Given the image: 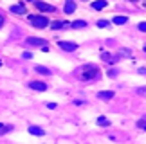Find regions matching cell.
<instances>
[{
  "label": "cell",
  "instance_id": "6da1fadb",
  "mask_svg": "<svg viewBox=\"0 0 146 144\" xmlns=\"http://www.w3.org/2000/svg\"><path fill=\"white\" fill-rule=\"evenodd\" d=\"M99 76H101V72H99V69L96 67V65H85L83 70H81V79H85V81L98 79Z\"/></svg>",
  "mask_w": 146,
  "mask_h": 144
},
{
  "label": "cell",
  "instance_id": "7a4b0ae2",
  "mask_svg": "<svg viewBox=\"0 0 146 144\" xmlns=\"http://www.w3.org/2000/svg\"><path fill=\"white\" fill-rule=\"evenodd\" d=\"M29 22H31L35 27H38V29H43V27L49 25V20L45 18V16H36V15H33V16H29Z\"/></svg>",
  "mask_w": 146,
  "mask_h": 144
},
{
  "label": "cell",
  "instance_id": "3957f363",
  "mask_svg": "<svg viewBox=\"0 0 146 144\" xmlns=\"http://www.w3.org/2000/svg\"><path fill=\"white\" fill-rule=\"evenodd\" d=\"M25 43H27V45H38V47L43 45V47H45L47 45V40H43V38H27Z\"/></svg>",
  "mask_w": 146,
  "mask_h": 144
},
{
  "label": "cell",
  "instance_id": "277c9868",
  "mask_svg": "<svg viewBox=\"0 0 146 144\" xmlns=\"http://www.w3.org/2000/svg\"><path fill=\"white\" fill-rule=\"evenodd\" d=\"M35 5H36L40 11H45V13H52V11H54V5L45 4V2H35Z\"/></svg>",
  "mask_w": 146,
  "mask_h": 144
},
{
  "label": "cell",
  "instance_id": "5b68a950",
  "mask_svg": "<svg viewBox=\"0 0 146 144\" xmlns=\"http://www.w3.org/2000/svg\"><path fill=\"white\" fill-rule=\"evenodd\" d=\"M58 45L63 49V51H69V52H72V51H76V49H78V45H76V43H72V42H60Z\"/></svg>",
  "mask_w": 146,
  "mask_h": 144
},
{
  "label": "cell",
  "instance_id": "8992f818",
  "mask_svg": "<svg viewBox=\"0 0 146 144\" xmlns=\"http://www.w3.org/2000/svg\"><path fill=\"white\" fill-rule=\"evenodd\" d=\"M29 87L33 88V90H40V92L47 90V85H45V83H42V81H31Z\"/></svg>",
  "mask_w": 146,
  "mask_h": 144
},
{
  "label": "cell",
  "instance_id": "52a82bcc",
  "mask_svg": "<svg viewBox=\"0 0 146 144\" xmlns=\"http://www.w3.org/2000/svg\"><path fill=\"white\" fill-rule=\"evenodd\" d=\"M11 13L25 15V5H24V4H15V5H11Z\"/></svg>",
  "mask_w": 146,
  "mask_h": 144
},
{
  "label": "cell",
  "instance_id": "ba28073f",
  "mask_svg": "<svg viewBox=\"0 0 146 144\" xmlns=\"http://www.w3.org/2000/svg\"><path fill=\"white\" fill-rule=\"evenodd\" d=\"M63 11H65L67 15L74 13V11H76V4L72 2V0H67V4H65V7H63Z\"/></svg>",
  "mask_w": 146,
  "mask_h": 144
},
{
  "label": "cell",
  "instance_id": "9c48e42d",
  "mask_svg": "<svg viewBox=\"0 0 146 144\" xmlns=\"http://www.w3.org/2000/svg\"><path fill=\"white\" fill-rule=\"evenodd\" d=\"M98 97L99 99H112V97H114V92H112V90H103V92L98 94Z\"/></svg>",
  "mask_w": 146,
  "mask_h": 144
},
{
  "label": "cell",
  "instance_id": "30bf717a",
  "mask_svg": "<svg viewBox=\"0 0 146 144\" xmlns=\"http://www.w3.org/2000/svg\"><path fill=\"white\" fill-rule=\"evenodd\" d=\"M29 131H31L33 135H40V137H42L43 133H45V131H43V130L40 128V126H31V128H29Z\"/></svg>",
  "mask_w": 146,
  "mask_h": 144
},
{
  "label": "cell",
  "instance_id": "8fae6325",
  "mask_svg": "<svg viewBox=\"0 0 146 144\" xmlns=\"http://www.w3.org/2000/svg\"><path fill=\"white\" fill-rule=\"evenodd\" d=\"M92 7L94 9H103V7H106V0H98V2H92Z\"/></svg>",
  "mask_w": 146,
  "mask_h": 144
},
{
  "label": "cell",
  "instance_id": "7c38bea8",
  "mask_svg": "<svg viewBox=\"0 0 146 144\" xmlns=\"http://www.w3.org/2000/svg\"><path fill=\"white\" fill-rule=\"evenodd\" d=\"M126 16H114V24L115 25H123V24H126Z\"/></svg>",
  "mask_w": 146,
  "mask_h": 144
},
{
  "label": "cell",
  "instance_id": "4fadbf2b",
  "mask_svg": "<svg viewBox=\"0 0 146 144\" xmlns=\"http://www.w3.org/2000/svg\"><path fill=\"white\" fill-rule=\"evenodd\" d=\"M72 27H74V29H83V27H87V22L85 20H76L74 24H72Z\"/></svg>",
  "mask_w": 146,
  "mask_h": 144
},
{
  "label": "cell",
  "instance_id": "5bb4252c",
  "mask_svg": "<svg viewBox=\"0 0 146 144\" xmlns=\"http://www.w3.org/2000/svg\"><path fill=\"white\" fill-rule=\"evenodd\" d=\"M52 29H61V27H67V22H52Z\"/></svg>",
  "mask_w": 146,
  "mask_h": 144
},
{
  "label": "cell",
  "instance_id": "9a60e30c",
  "mask_svg": "<svg viewBox=\"0 0 146 144\" xmlns=\"http://www.w3.org/2000/svg\"><path fill=\"white\" fill-rule=\"evenodd\" d=\"M103 59H105V61H108V63H114L115 61V58L112 56V54H108V52H103Z\"/></svg>",
  "mask_w": 146,
  "mask_h": 144
},
{
  "label": "cell",
  "instance_id": "2e32d148",
  "mask_svg": "<svg viewBox=\"0 0 146 144\" xmlns=\"http://www.w3.org/2000/svg\"><path fill=\"white\" fill-rule=\"evenodd\" d=\"M98 123H99L101 126H108V124H110V121H108V119H105V117H98Z\"/></svg>",
  "mask_w": 146,
  "mask_h": 144
},
{
  "label": "cell",
  "instance_id": "e0dca14e",
  "mask_svg": "<svg viewBox=\"0 0 146 144\" xmlns=\"http://www.w3.org/2000/svg\"><path fill=\"white\" fill-rule=\"evenodd\" d=\"M36 72H38V74H49V69L40 67V65H38V67H36Z\"/></svg>",
  "mask_w": 146,
  "mask_h": 144
},
{
  "label": "cell",
  "instance_id": "ac0fdd59",
  "mask_svg": "<svg viewBox=\"0 0 146 144\" xmlns=\"http://www.w3.org/2000/svg\"><path fill=\"white\" fill-rule=\"evenodd\" d=\"M137 27H139V31H143V32H146V22H141V24H139Z\"/></svg>",
  "mask_w": 146,
  "mask_h": 144
},
{
  "label": "cell",
  "instance_id": "d6986e66",
  "mask_svg": "<svg viewBox=\"0 0 146 144\" xmlns=\"http://www.w3.org/2000/svg\"><path fill=\"white\" fill-rule=\"evenodd\" d=\"M98 25H99V27H106V25H108V22H106V20H99Z\"/></svg>",
  "mask_w": 146,
  "mask_h": 144
},
{
  "label": "cell",
  "instance_id": "ffe728a7",
  "mask_svg": "<svg viewBox=\"0 0 146 144\" xmlns=\"http://www.w3.org/2000/svg\"><path fill=\"white\" fill-rule=\"evenodd\" d=\"M137 94H143V96H146V87H143V88H139V90H137Z\"/></svg>",
  "mask_w": 146,
  "mask_h": 144
},
{
  "label": "cell",
  "instance_id": "44dd1931",
  "mask_svg": "<svg viewBox=\"0 0 146 144\" xmlns=\"http://www.w3.org/2000/svg\"><path fill=\"white\" fill-rule=\"evenodd\" d=\"M137 124H139V128H144V130H146V123H144V121H139Z\"/></svg>",
  "mask_w": 146,
  "mask_h": 144
},
{
  "label": "cell",
  "instance_id": "7402d4cb",
  "mask_svg": "<svg viewBox=\"0 0 146 144\" xmlns=\"http://www.w3.org/2000/svg\"><path fill=\"white\" fill-rule=\"evenodd\" d=\"M2 25H4V16L0 15V27H2Z\"/></svg>",
  "mask_w": 146,
  "mask_h": 144
},
{
  "label": "cell",
  "instance_id": "603a6c76",
  "mask_svg": "<svg viewBox=\"0 0 146 144\" xmlns=\"http://www.w3.org/2000/svg\"><path fill=\"white\" fill-rule=\"evenodd\" d=\"M139 74H146V69H141V70H139Z\"/></svg>",
  "mask_w": 146,
  "mask_h": 144
},
{
  "label": "cell",
  "instance_id": "cb8c5ba5",
  "mask_svg": "<svg viewBox=\"0 0 146 144\" xmlns=\"http://www.w3.org/2000/svg\"><path fill=\"white\" fill-rule=\"evenodd\" d=\"M130 2H139V0H130Z\"/></svg>",
  "mask_w": 146,
  "mask_h": 144
},
{
  "label": "cell",
  "instance_id": "d4e9b609",
  "mask_svg": "<svg viewBox=\"0 0 146 144\" xmlns=\"http://www.w3.org/2000/svg\"><path fill=\"white\" fill-rule=\"evenodd\" d=\"M144 52H146V45H144Z\"/></svg>",
  "mask_w": 146,
  "mask_h": 144
},
{
  "label": "cell",
  "instance_id": "484cf974",
  "mask_svg": "<svg viewBox=\"0 0 146 144\" xmlns=\"http://www.w3.org/2000/svg\"><path fill=\"white\" fill-rule=\"evenodd\" d=\"M0 65H2V61H0Z\"/></svg>",
  "mask_w": 146,
  "mask_h": 144
}]
</instances>
